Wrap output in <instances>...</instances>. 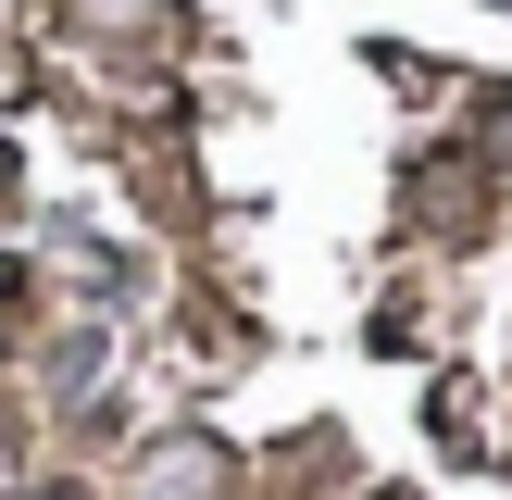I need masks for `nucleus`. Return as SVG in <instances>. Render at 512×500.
Wrapping results in <instances>:
<instances>
[{
    "label": "nucleus",
    "mask_w": 512,
    "mask_h": 500,
    "mask_svg": "<svg viewBox=\"0 0 512 500\" xmlns=\"http://www.w3.org/2000/svg\"><path fill=\"white\" fill-rule=\"evenodd\" d=\"M488 138H500V150H512V100H500V113H488Z\"/></svg>",
    "instance_id": "f257e3e1"
},
{
    "label": "nucleus",
    "mask_w": 512,
    "mask_h": 500,
    "mask_svg": "<svg viewBox=\"0 0 512 500\" xmlns=\"http://www.w3.org/2000/svg\"><path fill=\"white\" fill-rule=\"evenodd\" d=\"M38 500H63V488H38Z\"/></svg>",
    "instance_id": "f03ea898"
}]
</instances>
